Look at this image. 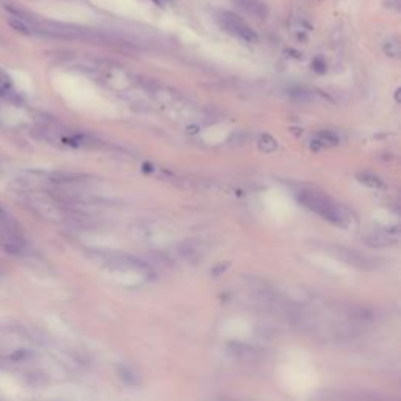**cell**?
<instances>
[{
    "mask_svg": "<svg viewBox=\"0 0 401 401\" xmlns=\"http://www.w3.org/2000/svg\"><path fill=\"white\" fill-rule=\"evenodd\" d=\"M298 201H300L304 207H307L312 212L320 215L321 218L336 224V226L346 227L351 221L350 212L343 206L334 202L332 199H329L328 196H324L318 192L301 190V193L298 194Z\"/></svg>",
    "mask_w": 401,
    "mask_h": 401,
    "instance_id": "cell-1",
    "label": "cell"
},
{
    "mask_svg": "<svg viewBox=\"0 0 401 401\" xmlns=\"http://www.w3.org/2000/svg\"><path fill=\"white\" fill-rule=\"evenodd\" d=\"M220 22L223 25V29L227 30L230 35L246 41V43H257V41H259L257 33L251 29L240 16H237L232 11H224L220 17Z\"/></svg>",
    "mask_w": 401,
    "mask_h": 401,
    "instance_id": "cell-2",
    "label": "cell"
},
{
    "mask_svg": "<svg viewBox=\"0 0 401 401\" xmlns=\"http://www.w3.org/2000/svg\"><path fill=\"white\" fill-rule=\"evenodd\" d=\"M329 253L332 256H336L338 260L345 262L346 265H351V267H357V268H373L375 267V260L370 259L369 256L357 253L356 249H348L343 246H332Z\"/></svg>",
    "mask_w": 401,
    "mask_h": 401,
    "instance_id": "cell-3",
    "label": "cell"
},
{
    "mask_svg": "<svg viewBox=\"0 0 401 401\" xmlns=\"http://www.w3.org/2000/svg\"><path fill=\"white\" fill-rule=\"evenodd\" d=\"M104 260L108 267L116 268V270H133L138 271L141 274H149L152 273L146 263H143L141 260L135 259L132 256H126V254H107L104 256Z\"/></svg>",
    "mask_w": 401,
    "mask_h": 401,
    "instance_id": "cell-4",
    "label": "cell"
},
{
    "mask_svg": "<svg viewBox=\"0 0 401 401\" xmlns=\"http://www.w3.org/2000/svg\"><path fill=\"white\" fill-rule=\"evenodd\" d=\"M400 230L398 227L389 229V230H378L370 235L365 237V243L371 248H384V246H392L398 241Z\"/></svg>",
    "mask_w": 401,
    "mask_h": 401,
    "instance_id": "cell-5",
    "label": "cell"
},
{
    "mask_svg": "<svg viewBox=\"0 0 401 401\" xmlns=\"http://www.w3.org/2000/svg\"><path fill=\"white\" fill-rule=\"evenodd\" d=\"M179 253L185 257L188 262H198L201 259H204L206 256V251H204V246L198 241H185L180 244Z\"/></svg>",
    "mask_w": 401,
    "mask_h": 401,
    "instance_id": "cell-6",
    "label": "cell"
},
{
    "mask_svg": "<svg viewBox=\"0 0 401 401\" xmlns=\"http://www.w3.org/2000/svg\"><path fill=\"white\" fill-rule=\"evenodd\" d=\"M235 3L240 5L244 11L257 19H265L268 16L267 5H265L262 0H235Z\"/></svg>",
    "mask_w": 401,
    "mask_h": 401,
    "instance_id": "cell-7",
    "label": "cell"
},
{
    "mask_svg": "<svg viewBox=\"0 0 401 401\" xmlns=\"http://www.w3.org/2000/svg\"><path fill=\"white\" fill-rule=\"evenodd\" d=\"M3 8H5L6 11H8V13H11V16H15V17H17V19H22V20H25L27 24H30V25L35 24V20L32 19V16L29 15V13H27L25 10H22V8H20V6H17V5L3 3Z\"/></svg>",
    "mask_w": 401,
    "mask_h": 401,
    "instance_id": "cell-8",
    "label": "cell"
},
{
    "mask_svg": "<svg viewBox=\"0 0 401 401\" xmlns=\"http://www.w3.org/2000/svg\"><path fill=\"white\" fill-rule=\"evenodd\" d=\"M8 24L13 30H16L19 33H22V35H33V29H32V25L30 24H27L25 20L22 19H17V17H10L8 19Z\"/></svg>",
    "mask_w": 401,
    "mask_h": 401,
    "instance_id": "cell-9",
    "label": "cell"
},
{
    "mask_svg": "<svg viewBox=\"0 0 401 401\" xmlns=\"http://www.w3.org/2000/svg\"><path fill=\"white\" fill-rule=\"evenodd\" d=\"M359 182H362L364 185H367L369 188H381L383 187V182L379 180L375 174H369V173H362L357 176Z\"/></svg>",
    "mask_w": 401,
    "mask_h": 401,
    "instance_id": "cell-10",
    "label": "cell"
},
{
    "mask_svg": "<svg viewBox=\"0 0 401 401\" xmlns=\"http://www.w3.org/2000/svg\"><path fill=\"white\" fill-rule=\"evenodd\" d=\"M384 50L389 57H393V58H398L400 57V43L397 38H393L390 41H387L385 46H384Z\"/></svg>",
    "mask_w": 401,
    "mask_h": 401,
    "instance_id": "cell-11",
    "label": "cell"
},
{
    "mask_svg": "<svg viewBox=\"0 0 401 401\" xmlns=\"http://www.w3.org/2000/svg\"><path fill=\"white\" fill-rule=\"evenodd\" d=\"M259 144H260V147L265 149L267 152H271V151H274V149H276V143H274L273 140H271L270 137H262V140H260Z\"/></svg>",
    "mask_w": 401,
    "mask_h": 401,
    "instance_id": "cell-12",
    "label": "cell"
},
{
    "mask_svg": "<svg viewBox=\"0 0 401 401\" xmlns=\"http://www.w3.org/2000/svg\"><path fill=\"white\" fill-rule=\"evenodd\" d=\"M6 85H10V79L3 71H0V86L6 88Z\"/></svg>",
    "mask_w": 401,
    "mask_h": 401,
    "instance_id": "cell-13",
    "label": "cell"
},
{
    "mask_svg": "<svg viewBox=\"0 0 401 401\" xmlns=\"http://www.w3.org/2000/svg\"><path fill=\"white\" fill-rule=\"evenodd\" d=\"M24 356H27V353H24V351H20V353H16V354H13L11 357H13V359H22Z\"/></svg>",
    "mask_w": 401,
    "mask_h": 401,
    "instance_id": "cell-14",
    "label": "cell"
},
{
    "mask_svg": "<svg viewBox=\"0 0 401 401\" xmlns=\"http://www.w3.org/2000/svg\"><path fill=\"white\" fill-rule=\"evenodd\" d=\"M152 2H154V3H157V5H159V3H160V0H152Z\"/></svg>",
    "mask_w": 401,
    "mask_h": 401,
    "instance_id": "cell-15",
    "label": "cell"
}]
</instances>
